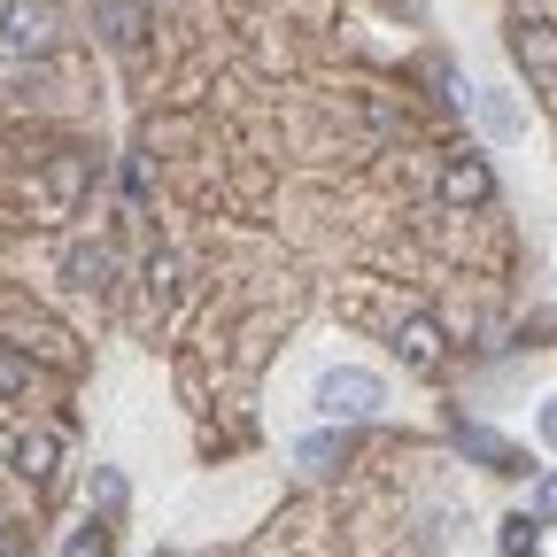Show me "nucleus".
<instances>
[{
  "instance_id": "nucleus-1",
  "label": "nucleus",
  "mask_w": 557,
  "mask_h": 557,
  "mask_svg": "<svg viewBox=\"0 0 557 557\" xmlns=\"http://www.w3.org/2000/svg\"><path fill=\"white\" fill-rule=\"evenodd\" d=\"M318 410H325V418H380V410H387V380L364 372V364H333V372L318 380Z\"/></svg>"
},
{
  "instance_id": "nucleus-2",
  "label": "nucleus",
  "mask_w": 557,
  "mask_h": 557,
  "mask_svg": "<svg viewBox=\"0 0 557 557\" xmlns=\"http://www.w3.org/2000/svg\"><path fill=\"white\" fill-rule=\"evenodd\" d=\"M442 201H457V209L465 201H496V171H487L480 156H449L442 163Z\"/></svg>"
},
{
  "instance_id": "nucleus-3",
  "label": "nucleus",
  "mask_w": 557,
  "mask_h": 557,
  "mask_svg": "<svg viewBox=\"0 0 557 557\" xmlns=\"http://www.w3.org/2000/svg\"><path fill=\"white\" fill-rule=\"evenodd\" d=\"M395 348H403L410 372H442V325H434V318H403Z\"/></svg>"
},
{
  "instance_id": "nucleus-4",
  "label": "nucleus",
  "mask_w": 557,
  "mask_h": 557,
  "mask_svg": "<svg viewBox=\"0 0 557 557\" xmlns=\"http://www.w3.org/2000/svg\"><path fill=\"white\" fill-rule=\"evenodd\" d=\"M511 54H519L527 78H557V32L549 24H519L511 32Z\"/></svg>"
},
{
  "instance_id": "nucleus-5",
  "label": "nucleus",
  "mask_w": 557,
  "mask_h": 557,
  "mask_svg": "<svg viewBox=\"0 0 557 557\" xmlns=\"http://www.w3.org/2000/svg\"><path fill=\"white\" fill-rule=\"evenodd\" d=\"M472 116H480L487 139H519V132H527V116H519L511 94H472Z\"/></svg>"
},
{
  "instance_id": "nucleus-6",
  "label": "nucleus",
  "mask_w": 557,
  "mask_h": 557,
  "mask_svg": "<svg viewBox=\"0 0 557 557\" xmlns=\"http://www.w3.org/2000/svg\"><path fill=\"white\" fill-rule=\"evenodd\" d=\"M9 457H16V472H24V480H47V472H54V434H24Z\"/></svg>"
},
{
  "instance_id": "nucleus-7",
  "label": "nucleus",
  "mask_w": 557,
  "mask_h": 557,
  "mask_svg": "<svg viewBox=\"0 0 557 557\" xmlns=\"http://www.w3.org/2000/svg\"><path fill=\"white\" fill-rule=\"evenodd\" d=\"M496 542H504V557H534V542H542V519H534V511H511Z\"/></svg>"
},
{
  "instance_id": "nucleus-8",
  "label": "nucleus",
  "mask_w": 557,
  "mask_h": 557,
  "mask_svg": "<svg viewBox=\"0 0 557 557\" xmlns=\"http://www.w3.org/2000/svg\"><path fill=\"white\" fill-rule=\"evenodd\" d=\"M32 387V364L24 357H9V348H0V403H9V395H24Z\"/></svg>"
},
{
  "instance_id": "nucleus-9",
  "label": "nucleus",
  "mask_w": 557,
  "mask_h": 557,
  "mask_svg": "<svg viewBox=\"0 0 557 557\" xmlns=\"http://www.w3.org/2000/svg\"><path fill=\"white\" fill-rule=\"evenodd\" d=\"M333 457H341V442H333V434H310V442L295 449V465H310V472H325Z\"/></svg>"
},
{
  "instance_id": "nucleus-10",
  "label": "nucleus",
  "mask_w": 557,
  "mask_h": 557,
  "mask_svg": "<svg viewBox=\"0 0 557 557\" xmlns=\"http://www.w3.org/2000/svg\"><path fill=\"white\" fill-rule=\"evenodd\" d=\"M94 496H101V511H124V472L101 465V472H94Z\"/></svg>"
},
{
  "instance_id": "nucleus-11",
  "label": "nucleus",
  "mask_w": 557,
  "mask_h": 557,
  "mask_svg": "<svg viewBox=\"0 0 557 557\" xmlns=\"http://www.w3.org/2000/svg\"><path fill=\"white\" fill-rule=\"evenodd\" d=\"M70 271H78V278H86V287H94V278L109 271V256H101V248H78V256H70Z\"/></svg>"
},
{
  "instance_id": "nucleus-12",
  "label": "nucleus",
  "mask_w": 557,
  "mask_h": 557,
  "mask_svg": "<svg viewBox=\"0 0 557 557\" xmlns=\"http://www.w3.org/2000/svg\"><path fill=\"white\" fill-rule=\"evenodd\" d=\"M62 557H109V534H101V527H86L78 542H70V549H62Z\"/></svg>"
},
{
  "instance_id": "nucleus-13",
  "label": "nucleus",
  "mask_w": 557,
  "mask_h": 557,
  "mask_svg": "<svg viewBox=\"0 0 557 557\" xmlns=\"http://www.w3.org/2000/svg\"><path fill=\"white\" fill-rule=\"evenodd\" d=\"M527 511H534V519H557V472L534 487V504H527Z\"/></svg>"
},
{
  "instance_id": "nucleus-14",
  "label": "nucleus",
  "mask_w": 557,
  "mask_h": 557,
  "mask_svg": "<svg viewBox=\"0 0 557 557\" xmlns=\"http://www.w3.org/2000/svg\"><path fill=\"white\" fill-rule=\"evenodd\" d=\"M542 442L557 449V403H542Z\"/></svg>"
}]
</instances>
